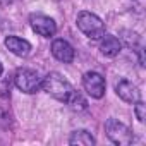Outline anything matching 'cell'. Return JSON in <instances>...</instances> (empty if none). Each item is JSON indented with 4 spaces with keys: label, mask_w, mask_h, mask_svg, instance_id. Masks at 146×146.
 Returning a JSON list of instances; mask_svg holds the SVG:
<instances>
[{
    "label": "cell",
    "mask_w": 146,
    "mask_h": 146,
    "mask_svg": "<svg viewBox=\"0 0 146 146\" xmlns=\"http://www.w3.org/2000/svg\"><path fill=\"white\" fill-rule=\"evenodd\" d=\"M41 86L48 95H52L55 100H60V102H67L70 93L74 91L70 83L62 74H58V72H50V74H46L41 81Z\"/></svg>",
    "instance_id": "6da1fadb"
},
{
    "label": "cell",
    "mask_w": 146,
    "mask_h": 146,
    "mask_svg": "<svg viewBox=\"0 0 146 146\" xmlns=\"http://www.w3.org/2000/svg\"><path fill=\"white\" fill-rule=\"evenodd\" d=\"M29 24H31L35 33H38L40 36H45V38H50L57 33L55 21L48 16H43V14H31L29 16Z\"/></svg>",
    "instance_id": "5b68a950"
},
{
    "label": "cell",
    "mask_w": 146,
    "mask_h": 146,
    "mask_svg": "<svg viewBox=\"0 0 146 146\" xmlns=\"http://www.w3.org/2000/svg\"><path fill=\"white\" fill-rule=\"evenodd\" d=\"M83 86L91 98H102L105 95V79L98 72H86L83 76Z\"/></svg>",
    "instance_id": "8992f818"
},
{
    "label": "cell",
    "mask_w": 146,
    "mask_h": 146,
    "mask_svg": "<svg viewBox=\"0 0 146 146\" xmlns=\"http://www.w3.org/2000/svg\"><path fill=\"white\" fill-rule=\"evenodd\" d=\"M5 46L9 48V52H12L17 57H26L31 52V43L23 40V38H17V36H7Z\"/></svg>",
    "instance_id": "9c48e42d"
},
{
    "label": "cell",
    "mask_w": 146,
    "mask_h": 146,
    "mask_svg": "<svg viewBox=\"0 0 146 146\" xmlns=\"http://www.w3.org/2000/svg\"><path fill=\"white\" fill-rule=\"evenodd\" d=\"M14 83L23 93H36L41 86V78L36 70L24 67V69H17L14 76Z\"/></svg>",
    "instance_id": "277c9868"
},
{
    "label": "cell",
    "mask_w": 146,
    "mask_h": 146,
    "mask_svg": "<svg viewBox=\"0 0 146 146\" xmlns=\"http://www.w3.org/2000/svg\"><path fill=\"white\" fill-rule=\"evenodd\" d=\"M124 35H127L125 36V40H127V45L131 46V45H136L137 41H139V36L136 35V33H131V31H125Z\"/></svg>",
    "instance_id": "5bb4252c"
},
{
    "label": "cell",
    "mask_w": 146,
    "mask_h": 146,
    "mask_svg": "<svg viewBox=\"0 0 146 146\" xmlns=\"http://www.w3.org/2000/svg\"><path fill=\"white\" fill-rule=\"evenodd\" d=\"M134 112H136V117H137V120H139V122H144V119H146V105H144L141 100H137V102H136Z\"/></svg>",
    "instance_id": "4fadbf2b"
},
{
    "label": "cell",
    "mask_w": 146,
    "mask_h": 146,
    "mask_svg": "<svg viewBox=\"0 0 146 146\" xmlns=\"http://www.w3.org/2000/svg\"><path fill=\"white\" fill-rule=\"evenodd\" d=\"M72 110H78V112H81V110H86V107H88V103H86V100L81 96V93H78V91H72L70 93V96L67 98V102H65Z\"/></svg>",
    "instance_id": "7c38bea8"
},
{
    "label": "cell",
    "mask_w": 146,
    "mask_h": 146,
    "mask_svg": "<svg viewBox=\"0 0 146 146\" xmlns=\"http://www.w3.org/2000/svg\"><path fill=\"white\" fill-rule=\"evenodd\" d=\"M52 53H53V57L57 60H60L64 64H70L74 60V48H72L70 43H67L65 40H53Z\"/></svg>",
    "instance_id": "52a82bcc"
},
{
    "label": "cell",
    "mask_w": 146,
    "mask_h": 146,
    "mask_svg": "<svg viewBox=\"0 0 146 146\" xmlns=\"http://www.w3.org/2000/svg\"><path fill=\"white\" fill-rule=\"evenodd\" d=\"M122 45L119 41V38L112 36V35H103L102 36V43H100V50L105 57H115L119 55Z\"/></svg>",
    "instance_id": "30bf717a"
},
{
    "label": "cell",
    "mask_w": 146,
    "mask_h": 146,
    "mask_svg": "<svg viewBox=\"0 0 146 146\" xmlns=\"http://www.w3.org/2000/svg\"><path fill=\"white\" fill-rule=\"evenodd\" d=\"M2 70H4V69H2V64H0V76H2Z\"/></svg>",
    "instance_id": "9a60e30c"
},
{
    "label": "cell",
    "mask_w": 146,
    "mask_h": 146,
    "mask_svg": "<svg viewBox=\"0 0 146 146\" xmlns=\"http://www.w3.org/2000/svg\"><path fill=\"white\" fill-rule=\"evenodd\" d=\"M78 28L91 40H100L105 35L103 21L93 12H86V11L79 12V16H78Z\"/></svg>",
    "instance_id": "7a4b0ae2"
},
{
    "label": "cell",
    "mask_w": 146,
    "mask_h": 146,
    "mask_svg": "<svg viewBox=\"0 0 146 146\" xmlns=\"http://www.w3.org/2000/svg\"><path fill=\"white\" fill-rule=\"evenodd\" d=\"M115 91H117L119 98H122L125 103H136V102L141 98V93H139V90L136 88V84H132V83L127 81V79L119 81Z\"/></svg>",
    "instance_id": "ba28073f"
},
{
    "label": "cell",
    "mask_w": 146,
    "mask_h": 146,
    "mask_svg": "<svg viewBox=\"0 0 146 146\" xmlns=\"http://www.w3.org/2000/svg\"><path fill=\"white\" fill-rule=\"evenodd\" d=\"M105 131H107V136L112 143L119 144V146H125V144H131L132 143V132L131 129L122 124L120 120L117 119H108L105 122Z\"/></svg>",
    "instance_id": "3957f363"
},
{
    "label": "cell",
    "mask_w": 146,
    "mask_h": 146,
    "mask_svg": "<svg viewBox=\"0 0 146 146\" xmlns=\"http://www.w3.org/2000/svg\"><path fill=\"white\" fill-rule=\"evenodd\" d=\"M69 143L70 144H79V146H93L95 144V137L88 131L81 129V131H74V132L70 134Z\"/></svg>",
    "instance_id": "8fae6325"
}]
</instances>
